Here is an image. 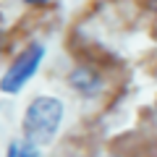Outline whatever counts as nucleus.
Listing matches in <instances>:
<instances>
[{"label": "nucleus", "instance_id": "nucleus-1", "mask_svg": "<svg viewBox=\"0 0 157 157\" xmlns=\"http://www.w3.org/2000/svg\"><path fill=\"white\" fill-rule=\"evenodd\" d=\"M63 121V102L55 97H37L29 102L26 113H24V131L29 139L47 141L58 131Z\"/></svg>", "mask_w": 157, "mask_h": 157}, {"label": "nucleus", "instance_id": "nucleus-2", "mask_svg": "<svg viewBox=\"0 0 157 157\" xmlns=\"http://www.w3.org/2000/svg\"><path fill=\"white\" fill-rule=\"evenodd\" d=\"M42 58H45V47H42V45H29L26 50L11 63V68L3 73V78H0V92H6V94H16V92H21L24 84L37 73Z\"/></svg>", "mask_w": 157, "mask_h": 157}, {"label": "nucleus", "instance_id": "nucleus-3", "mask_svg": "<svg viewBox=\"0 0 157 157\" xmlns=\"http://www.w3.org/2000/svg\"><path fill=\"white\" fill-rule=\"evenodd\" d=\"M68 84L76 92H81V94H94V92L100 89L102 78H100V73L92 71V68H73L71 76H68Z\"/></svg>", "mask_w": 157, "mask_h": 157}, {"label": "nucleus", "instance_id": "nucleus-4", "mask_svg": "<svg viewBox=\"0 0 157 157\" xmlns=\"http://www.w3.org/2000/svg\"><path fill=\"white\" fill-rule=\"evenodd\" d=\"M6 157H42V152L37 149V144L32 139H13L8 144Z\"/></svg>", "mask_w": 157, "mask_h": 157}, {"label": "nucleus", "instance_id": "nucleus-5", "mask_svg": "<svg viewBox=\"0 0 157 157\" xmlns=\"http://www.w3.org/2000/svg\"><path fill=\"white\" fill-rule=\"evenodd\" d=\"M24 3H29V6H42V3H50V0H24Z\"/></svg>", "mask_w": 157, "mask_h": 157}, {"label": "nucleus", "instance_id": "nucleus-6", "mask_svg": "<svg viewBox=\"0 0 157 157\" xmlns=\"http://www.w3.org/2000/svg\"><path fill=\"white\" fill-rule=\"evenodd\" d=\"M110 157H115V155H110Z\"/></svg>", "mask_w": 157, "mask_h": 157}]
</instances>
